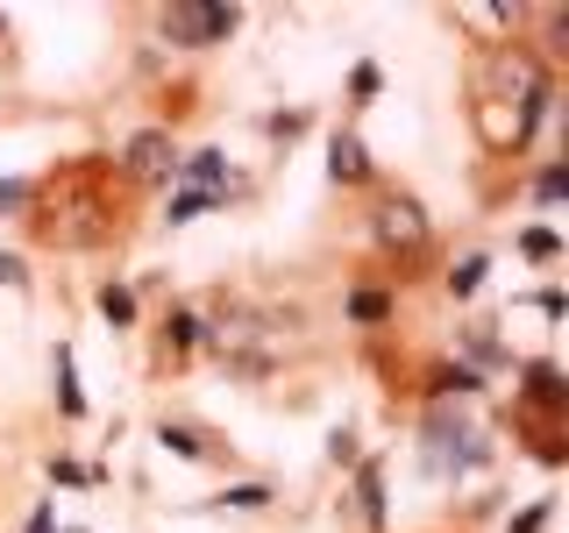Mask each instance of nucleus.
<instances>
[{"mask_svg": "<svg viewBox=\"0 0 569 533\" xmlns=\"http://www.w3.org/2000/svg\"><path fill=\"white\" fill-rule=\"evenodd\" d=\"M370 235H378V249H391V257H420L427 249V207L406 200V192H385Z\"/></svg>", "mask_w": 569, "mask_h": 533, "instance_id": "f257e3e1", "label": "nucleus"}, {"mask_svg": "<svg viewBox=\"0 0 569 533\" xmlns=\"http://www.w3.org/2000/svg\"><path fill=\"white\" fill-rule=\"evenodd\" d=\"M242 29L236 8H200V0H178V8H164V36L186 50H207V43H228V36Z\"/></svg>", "mask_w": 569, "mask_h": 533, "instance_id": "f03ea898", "label": "nucleus"}, {"mask_svg": "<svg viewBox=\"0 0 569 533\" xmlns=\"http://www.w3.org/2000/svg\"><path fill=\"white\" fill-rule=\"evenodd\" d=\"M121 164H129V178L171 185V178H178V142H171V129H136L129 142H121Z\"/></svg>", "mask_w": 569, "mask_h": 533, "instance_id": "7ed1b4c3", "label": "nucleus"}, {"mask_svg": "<svg viewBox=\"0 0 569 533\" xmlns=\"http://www.w3.org/2000/svg\"><path fill=\"white\" fill-rule=\"evenodd\" d=\"M178 178H186V192H207V200H228V192H236V178H228V157H221V150L178 157Z\"/></svg>", "mask_w": 569, "mask_h": 533, "instance_id": "20e7f679", "label": "nucleus"}, {"mask_svg": "<svg viewBox=\"0 0 569 533\" xmlns=\"http://www.w3.org/2000/svg\"><path fill=\"white\" fill-rule=\"evenodd\" d=\"M328 178H335V185H370V150L349 129L328 135Z\"/></svg>", "mask_w": 569, "mask_h": 533, "instance_id": "39448f33", "label": "nucleus"}, {"mask_svg": "<svg viewBox=\"0 0 569 533\" xmlns=\"http://www.w3.org/2000/svg\"><path fill=\"white\" fill-rule=\"evenodd\" d=\"M356 512H363V526H385V470L378 462L356 470Z\"/></svg>", "mask_w": 569, "mask_h": 533, "instance_id": "423d86ee", "label": "nucleus"}, {"mask_svg": "<svg viewBox=\"0 0 569 533\" xmlns=\"http://www.w3.org/2000/svg\"><path fill=\"white\" fill-rule=\"evenodd\" d=\"M527 399L548 405V413H562V399H569V391H562V370L556 363H527Z\"/></svg>", "mask_w": 569, "mask_h": 533, "instance_id": "0eeeda50", "label": "nucleus"}, {"mask_svg": "<svg viewBox=\"0 0 569 533\" xmlns=\"http://www.w3.org/2000/svg\"><path fill=\"white\" fill-rule=\"evenodd\" d=\"M427 391H435V399H470V391H485V370H456V363H441L435 378H427Z\"/></svg>", "mask_w": 569, "mask_h": 533, "instance_id": "6e6552de", "label": "nucleus"}, {"mask_svg": "<svg viewBox=\"0 0 569 533\" xmlns=\"http://www.w3.org/2000/svg\"><path fill=\"white\" fill-rule=\"evenodd\" d=\"M200 342H207L200 313H186V306H178V313L164 320V349H171V355H186V349H200Z\"/></svg>", "mask_w": 569, "mask_h": 533, "instance_id": "1a4fd4ad", "label": "nucleus"}, {"mask_svg": "<svg viewBox=\"0 0 569 533\" xmlns=\"http://www.w3.org/2000/svg\"><path fill=\"white\" fill-rule=\"evenodd\" d=\"M157 441H164V449H171L178 462H207V455H213V449H207V441H200V434H192V426H171V420H164V426H157Z\"/></svg>", "mask_w": 569, "mask_h": 533, "instance_id": "9d476101", "label": "nucleus"}, {"mask_svg": "<svg viewBox=\"0 0 569 533\" xmlns=\"http://www.w3.org/2000/svg\"><path fill=\"white\" fill-rule=\"evenodd\" d=\"M58 405H64V420H79V413H86L79 378H71V349H58Z\"/></svg>", "mask_w": 569, "mask_h": 533, "instance_id": "9b49d317", "label": "nucleus"}, {"mask_svg": "<svg viewBox=\"0 0 569 533\" xmlns=\"http://www.w3.org/2000/svg\"><path fill=\"white\" fill-rule=\"evenodd\" d=\"M485 271H491V257H462L456 271H449V292H456V299H470L477 284H485Z\"/></svg>", "mask_w": 569, "mask_h": 533, "instance_id": "f8f14e48", "label": "nucleus"}, {"mask_svg": "<svg viewBox=\"0 0 569 533\" xmlns=\"http://www.w3.org/2000/svg\"><path fill=\"white\" fill-rule=\"evenodd\" d=\"M100 313L114 320V328H129V320H136V292H129V284H107V292H100Z\"/></svg>", "mask_w": 569, "mask_h": 533, "instance_id": "ddd939ff", "label": "nucleus"}, {"mask_svg": "<svg viewBox=\"0 0 569 533\" xmlns=\"http://www.w3.org/2000/svg\"><path fill=\"white\" fill-rule=\"evenodd\" d=\"M462 349H470V363H485V370H498V363H506V349H498L485 328H462Z\"/></svg>", "mask_w": 569, "mask_h": 533, "instance_id": "4468645a", "label": "nucleus"}, {"mask_svg": "<svg viewBox=\"0 0 569 533\" xmlns=\"http://www.w3.org/2000/svg\"><path fill=\"white\" fill-rule=\"evenodd\" d=\"M213 505H228V512H263V505H271V491H263V484H236V491L213 497Z\"/></svg>", "mask_w": 569, "mask_h": 533, "instance_id": "2eb2a0df", "label": "nucleus"}, {"mask_svg": "<svg viewBox=\"0 0 569 533\" xmlns=\"http://www.w3.org/2000/svg\"><path fill=\"white\" fill-rule=\"evenodd\" d=\"M562 192H569V171H562V164H548L541 178H533V200H541V207H556Z\"/></svg>", "mask_w": 569, "mask_h": 533, "instance_id": "dca6fc26", "label": "nucleus"}, {"mask_svg": "<svg viewBox=\"0 0 569 533\" xmlns=\"http://www.w3.org/2000/svg\"><path fill=\"white\" fill-rule=\"evenodd\" d=\"M207 207H221V200H207V192H171L164 221H192V213H207Z\"/></svg>", "mask_w": 569, "mask_h": 533, "instance_id": "f3484780", "label": "nucleus"}, {"mask_svg": "<svg viewBox=\"0 0 569 533\" xmlns=\"http://www.w3.org/2000/svg\"><path fill=\"white\" fill-rule=\"evenodd\" d=\"M520 249H527L533 263H556V257H562V242L548 235V228H527V235H520Z\"/></svg>", "mask_w": 569, "mask_h": 533, "instance_id": "a211bd4d", "label": "nucleus"}, {"mask_svg": "<svg viewBox=\"0 0 569 533\" xmlns=\"http://www.w3.org/2000/svg\"><path fill=\"white\" fill-rule=\"evenodd\" d=\"M349 313H356V320H385V313H391V299H385V292H356V299H349Z\"/></svg>", "mask_w": 569, "mask_h": 533, "instance_id": "6ab92c4d", "label": "nucleus"}, {"mask_svg": "<svg viewBox=\"0 0 569 533\" xmlns=\"http://www.w3.org/2000/svg\"><path fill=\"white\" fill-rule=\"evenodd\" d=\"M548 505H556V497H533L520 520H512V533H541V526H548Z\"/></svg>", "mask_w": 569, "mask_h": 533, "instance_id": "aec40b11", "label": "nucleus"}, {"mask_svg": "<svg viewBox=\"0 0 569 533\" xmlns=\"http://www.w3.org/2000/svg\"><path fill=\"white\" fill-rule=\"evenodd\" d=\"M29 207V185L22 178H8V185H0V213H22Z\"/></svg>", "mask_w": 569, "mask_h": 533, "instance_id": "412c9836", "label": "nucleus"}, {"mask_svg": "<svg viewBox=\"0 0 569 533\" xmlns=\"http://www.w3.org/2000/svg\"><path fill=\"white\" fill-rule=\"evenodd\" d=\"M0 284H29V263L14 249H0Z\"/></svg>", "mask_w": 569, "mask_h": 533, "instance_id": "4be33fe9", "label": "nucleus"}, {"mask_svg": "<svg viewBox=\"0 0 569 533\" xmlns=\"http://www.w3.org/2000/svg\"><path fill=\"white\" fill-rule=\"evenodd\" d=\"M263 129H271V135H278V142H292V135H299V129H307V114H271V121H263Z\"/></svg>", "mask_w": 569, "mask_h": 533, "instance_id": "5701e85b", "label": "nucleus"}, {"mask_svg": "<svg viewBox=\"0 0 569 533\" xmlns=\"http://www.w3.org/2000/svg\"><path fill=\"white\" fill-rule=\"evenodd\" d=\"M328 455L335 462H356V434H349V426H335V434H328Z\"/></svg>", "mask_w": 569, "mask_h": 533, "instance_id": "b1692460", "label": "nucleus"}, {"mask_svg": "<svg viewBox=\"0 0 569 533\" xmlns=\"http://www.w3.org/2000/svg\"><path fill=\"white\" fill-rule=\"evenodd\" d=\"M50 476H58V484H86L93 470H79V462H64V455H58V462H50Z\"/></svg>", "mask_w": 569, "mask_h": 533, "instance_id": "393cba45", "label": "nucleus"}, {"mask_svg": "<svg viewBox=\"0 0 569 533\" xmlns=\"http://www.w3.org/2000/svg\"><path fill=\"white\" fill-rule=\"evenodd\" d=\"M22 533H58V505H36V520Z\"/></svg>", "mask_w": 569, "mask_h": 533, "instance_id": "a878e982", "label": "nucleus"}]
</instances>
